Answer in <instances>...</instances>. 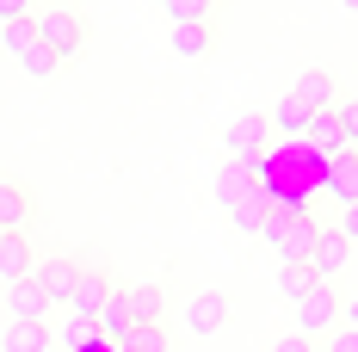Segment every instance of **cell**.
<instances>
[{
	"mask_svg": "<svg viewBox=\"0 0 358 352\" xmlns=\"http://www.w3.org/2000/svg\"><path fill=\"white\" fill-rule=\"evenodd\" d=\"M259 235L272 241L278 260H309V247H315V235H322V223H315L309 211H266Z\"/></svg>",
	"mask_w": 358,
	"mask_h": 352,
	"instance_id": "cell-1",
	"label": "cell"
},
{
	"mask_svg": "<svg viewBox=\"0 0 358 352\" xmlns=\"http://www.w3.org/2000/svg\"><path fill=\"white\" fill-rule=\"evenodd\" d=\"M31 25H37V43L56 50L62 62L80 56V43H87V19H80L74 6H43V13H31Z\"/></svg>",
	"mask_w": 358,
	"mask_h": 352,
	"instance_id": "cell-2",
	"label": "cell"
},
{
	"mask_svg": "<svg viewBox=\"0 0 358 352\" xmlns=\"http://www.w3.org/2000/svg\"><path fill=\"white\" fill-rule=\"evenodd\" d=\"M290 309H296V334H303V340H322V334H334V328H340V297H334V284L303 290Z\"/></svg>",
	"mask_w": 358,
	"mask_h": 352,
	"instance_id": "cell-3",
	"label": "cell"
},
{
	"mask_svg": "<svg viewBox=\"0 0 358 352\" xmlns=\"http://www.w3.org/2000/svg\"><path fill=\"white\" fill-rule=\"evenodd\" d=\"M266 142H272V118H266V111H241V118L229 124V161H259Z\"/></svg>",
	"mask_w": 358,
	"mask_h": 352,
	"instance_id": "cell-4",
	"label": "cell"
},
{
	"mask_svg": "<svg viewBox=\"0 0 358 352\" xmlns=\"http://www.w3.org/2000/svg\"><path fill=\"white\" fill-rule=\"evenodd\" d=\"M31 279L43 284V297H50V309H56V303H69V297H74L80 260H74V253H50V260H37V272H31Z\"/></svg>",
	"mask_w": 358,
	"mask_h": 352,
	"instance_id": "cell-5",
	"label": "cell"
},
{
	"mask_svg": "<svg viewBox=\"0 0 358 352\" xmlns=\"http://www.w3.org/2000/svg\"><path fill=\"white\" fill-rule=\"evenodd\" d=\"M31 216H37L31 192L19 179H0V235H31Z\"/></svg>",
	"mask_w": 358,
	"mask_h": 352,
	"instance_id": "cell-6",
	"label": "cell"
},
{
	"mask_svg": "<svg viewBox=\"0 0 358 352\" xmlns=\"http://www.w3.org/2000/svg\"><path fill=\"white\" fill-rule=\"evenodd\" d=\"M322 192H327V198H340V204H358V148H340V155H327V167H322Z\"/></svg>",
	"mask_w": 358,
	"mask_h": 352,
	"instance_id": "cell-7",
	"label": "cell"
},
{
	"mask_svg": "<svg viewBox=\"0 0 358 352\" xmlns=\"http://www.w3.org/2000/svg\"><path fill=\"white\" fill-rule=\"evenodd\" d=\"M346 253H352V241H346L340 229H322V235H315V247H309V260H303V266H309V272H315V279H322V284H334V272L346 266Z\"/></svg>",
	"mask_w": 358,
	"mask_h": 352,
	"instance_id": "cell-8",
	"label": "cell"
},
{
	"mask_svg": "<svg viewBox=\"0 0 358 352\" xmlns=\"http://www.w3.org/2000/svg\"><path fill=\"white\" fill-rule=\"evenodd\" d=\"M111 290H117V284L106 279V272H93V266H80V279H74V297H69V316H99V309H106V297Z\"/></svg>",
	"mask_w": 358,
	"mask_h": 352,
	"instance_id": "cell-9",
	"label": "cell"
},
{
	"mask_svg": "<svg viewBox=\"0 0 358 352\" xmlns=\"http://www.w3.org/2000/svg\"><path fill=\"white\" fill-rule=\"evenodd\" d=\"M185 328H192V334H222V328H229V297H222V290H198V297L185 303Z\"/></svg>",
	"mask_w": 358,
	"mask_h": 352,
	"instance_id": "cell-10",
	"label": "cell"
},
{
	"mask_svg": "<svg viewBox=\"0 0 358 352\" xmlns=\"http://www.w3.org/2000/svg\"><path fill=\"white\" fill-rule=\"evenodd\" d=\"M303 148H315V155H340L346 148V136H340V111L322 106V111H309V124H303Z\"/></svg>",
	"mask_w": 358,
	"mask_h": 352,
	"instance_id": "cell-11",
	"label": "cell"
},
{
	"mask_svg": "<svg viewBox=\"0 0 358 352\" xmlns=\"http://www.w3.org/2000/svg\"><path fill=\"white\" fill-rule=\"evenodd\" d=\"M93 328H99V340H106V346H124V340H130V328H136V316H130V297H124V290H111L106 309L93 316Z\"/></svg>",
	"mask_w": 358,
	"mask_h": 352,
	"instance_id": "cell-12",
	"label": "cell"
},
{
	"mask_svg": "<svg viewBox=\"0 0 358 352\" xmlns=\"http://www.w3.org/2000/svg\"><path fill=\"white\" fill-rule=\"evenodd\" d=\"M0 352H56V334H50V321H6Z\"/></svg>",
	"mask_w": 358,
	"mask_h": 352,
	"instance_id": "cell-13",
	"label": "cell"
},
{
	"mask_svg": "<svg viewBox=\"0 0 358 352\" xmlns=\"http://www.w3.org/2000/svg\"><path fill=\"white\" fill-rule=\"evenodd\" d=\"M6 316H13V321H43V316H50V297H43V284H37V279L6 284Z\"/></svg>",
	"mask_w": 358,
	"mask_h": 352,
	"instance_id": "cell-14",
	"label": "cell"
},
{
	"mask_svg": "<svg viewBox=\"0 0 358 352\" xmlns=\"http://www.w3.org/2000/svg\"><path fill=\"white\" fill-rule=\"evenodd\" d=\"M37 260H31V235H0V284H19L31 279Z\"/></svg>",
	"mask_w": 358,
	"mask_h": 352,
	"instance_id": "cell-15",
	"label": "cell"
},
{
	"mask_svg": "<svg viewBox=\"0 0 358 352\" xmlns=\"http://www.w3.org/2000/svg\"><path fill=\"white\" fill-rule=\"evenodd\" d=\"M290 99H303L309 111H322V106H340V87H334V74H327V69H303V74H296V87H290Z\"/></svg>",
	"mask_w": 358,
	"mask_h": 352,
	"instance_id": "cell-16",
	"label": "cell"
},
{
	"mask_svg": "<svg viewBox=\"0 0 358 352\" xmlns=\"http://www.w3.org/2000/svg\"><path fill=\"white\" fill-rule=\"evenodd\" d=\"M248 192H259L253 161H222V174H216V198H222V204H241Z\"/></svg>",
	"mask_w": 358,
	"mask_h": 352,
	"instance_id": "cell-17",
	"label": "cell"
},
{
	"mask_svg": "<svg viewBox=\"0 0 358 352\" xmlns=\"http://www.w3.org/2000/svg\"><path fill=\"white\" fill-rule=\"evenodd\" d=\"M266 211H272V198H266V192H248L241 204H229V223H235L241 235H259V223H266Z\"/></svg>",
	"mask_w": 358,
	"mask_h": 352,
	"instance_id": "cell-18",
	"label": "cell"
},
{
	"mask_svg": "<svg viewBox=\"0 0 358 352\" xmlns=\"http://www.w3.org/2000/svg\"><path fill=\"white\" fill-rule=\"evenodd\" d=\"M315 284H322V279H315L303 260H278V297H285V303H296V297L315 290Z\"/></svg>",
	"mask_w": 358,
	"mask_h": 352,
	"instance_id": "cell-19",
	"label": "cell"
},
{
	"mask_svg": "<svg viewBox=\"0 0 358 352\" xmlns=\"http://www.w3.org/2000/svg\"><path fill=\"white\" fill-rule=\"evenodd\" d=\"M173 56H210V19L173 25Z\"/></svg>",
	"mask_w": 358,
	"mask_h": 352,
	"instance_id": "cell-20",
	"label": "cell"
},
{
	"mask_svg": "<svg viewBox=\"0 0 358 352\" xmlns=\"http://www.w3.org/2000/svg\"><path fill=\"white\" fill-rule=\"evenodd\" d=\"M303 124H309V106H303V99H278V111H272V130H278V136H290V142H303Z\"/></svg>",
	"mask_w": 358,
	"mask_h": 352,
	"instance_id": "cell-21",
	"label": "cell"
},
{
	"mask_svg": "<svg viewBox=\"0 0 358 352\" xmlns=\"http://www.w3.org/2000/svg\"><path fill=\"white\" fill-rule=\"evenodd\" d=\"M124 297H130V316H136V321H161V309H167L161 284H130Z\"/></svg>",
	"mask_w": 358,
	"mask_h": 352,
	"instance_id": "cell-22",
	"label": "cell"
},
{
	"mask_svg": "<svg viewBox=\"0 0 358 352\" xmlns=\"http://www.w3.org/2000/svg\"><path fill=\"white\" fill-rule=\"evenodd\" d=\"M56 346H69V352H93V346H106V340H99V328H93L87 316H69V328H62V340H56Z\"/></svg>",
	"mask_w": 358,
	"mask_h": 352,
	"instance_id": "cell-23",
	"label": "cell"
},
{
	"mask_svg": "<svg viewBox=\"0 0 358 352\" xmlns=\"http://www.w3.org/2000/svg\"><path fill=\"white\" fill-rule=\"evenodd\" d=\"M117 352H167V328H161V321H136L130 340H124Z\"/></svg>",
	"mask_w": 358,
	"mask_h": 352,
	"instance_id": "cell-24",
	"label": "cell"
},
{
	"mask_svg": "<svg viewBox=\"0 0 358 352\" xmlns=\"http://www.w3.org/2000/svg\"><path fill=\"white\" fill-rule=\"evenodd\" d=\"M25 50H37V25H31V19L0 25V56H25Z\"/></svg>",
	"mask_w": 358,
	"mask_h": 352,
	"instance_id": "cell-25",
	"label": "cell"
},
{
	"mask_svg": "<svg viewBox=\"0 0 358 352\" xmlns=\"http://www.w3.org/2000/svg\"><path fill=\"white\" fill-rule=\"evenodd\" d=\"M19 69L31 74V80H50V74L62 69V56H56V50H43V43H37V50H25V56H19Z\"/></svg>",
	"mask_w": 358,
	"mask_h": 352,
	"instance_id": "cell-26",
	"label": "cell"
},
{
	"mask_svg": "<svg viewBox=\"0 0 358 352\" xmlns=\"http://www.w3.org/2000/svg\"><path fill=\"white\" fill-rule=\"evenodd\" d=\"M340 136H346V148H358V99H340Z\"/></svg>",
	"mask_w": 358,
	"mask_h": 352,
	"instance_id": "cell-27",
	"label": "cell"
},
{
	"mask_svg": "<svg viewBox=\"0 0 358 352\" xmlns=\"http://www.w3.org/2000/svg\"><path fill=\"white\" fill-rule=\"evenodd\" d=\"M322 352H358V328H334Z\"/></svg>",
	"mask_w": 358,
	"mask_h": 352,
	"instance_id": "cell-28",
	"label": "cell"
},
{
	"mask_svg": "<svg viewBox=\"0 0 358 352\" xmlns=\"http://www.w3.org/2000/svg\"><path fill=\"white\" fill-rule=\"evenodd\" d=\"M19 19H31V0H0V25H19Z\"/></svg>",
	"mask_w": 358,
	"mask_h": 352,
	"instance_id": "cell-29",
	"label": "cell"
},
{
	"mask_svg": "<svg viewBox=\"0 0 358 352\" xmlns=\"http://www.w3.org/2000/svg\"><path fill=\"white\" fill-rule=\"evenodd\" d=\"M340 235H346V241H358V204H340Z\"/></svg>",
	"mask_w": 358,
	"mask_h": 352,
	"instance_id": "cell-30",
	"label": "cell"
},
{
	"mask_svg": "<svg viewBox=\"0 0 358 352\" xmlns=\"http://www.w3.org/2000/svg\"><path fill=\"white\" fill-rule=\"evenodd\" d=\"M272 352H315V340H303V334H285V340H272Z\"/></svg>",
	"mask_w": 358,
	"mask_h": 352,
	"instance_id": "cell-31",
	"label": "cell"
},
{
	"mask_svg": "<svg viewBox=\"0 0 358 352\" xmlns=\"http://www.w3.org/2000/svg\"><path fill=\"white\" fill-rule=\"evenodd\" d=\"M340 328H358V297H352V303H340Z\"/></svg>",
	"mask_w": 358,
	"mask_h": 352,
	"instance_id": "cell-32",
	"label": "cell"
},
{
	"mask_svg": "<svg viewBox=\"0 0 358 352\" xmlns=\"http://www.w3.org/2000/svg\"><path fill=\"white\" fill-rule=\"evenodd\" d=\"M340 6H346V13H358V0H340Z\"/></svg>",
	"mask_w": 358,
	"mask_h": 352,
	"instance_id": "cell-33",
	"label": "cell"
},
{
	"mask_svg": "<svg viewBox=\"0 0 358 352\" xmlns=\"http://www.w3.org/2000/svg\"><path fill=\"white\" fill-rule=\"evenodd\" d=\"M315 352H322V346H315Z\"/></svg>",
	"mask_w": 358,
	"mask_h": 352,
	"instance_id": "cell-34",
	"label": "cell"
},
{
	"mask_svg": "<svg viewBox=\"0 0 358 352\" xmlns=\"http://www.w3.org/2000/svg\"><path fill=\"white\" fill-rule=\"evenodd\" d=\"M210 6H216V0H210Z\"/></svg>",
	"mask_w": 358,
	"mask_h": 352,
	"instance_id": "cell-35",
	"label": "cell"
}]
</instances>
